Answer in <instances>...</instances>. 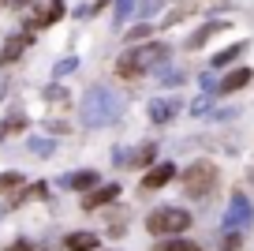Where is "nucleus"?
Here are the masks:
<instances>
[{
	"mask_svg": "<svg viewBox=\"0 0 254 251\" xmlns=\"http://www.w3.org/2000/svg\"><path fill=\"white\" fill-rule=\"evenodd\" d=\"M120 109H124V102H120L112 90L105 87H94L82 94V127H105L112 124V120L120 117Z\"/></svg>",
	"mask_w": 254,
	"mask_h": 251,
	"instance_id": "f257e3e1",
	"label": "nucleus"
},
{
	"mask_svg": "<svg viewBox=\"0 0 254 251\" xmlns=\"http://www.w3.org/2000/svg\"><path fill=\"white\" fill-rule=\"evenodd\" d=\"M146 229L153 236H176V233H187L190 229V214L187 210H176V206H161L146 218Z\"/></svg>",
	"mask_w": 254,
	"mask_h": 251,
	"instance_id": "f03ea898",
	"label": "nucleus"
},
{
	"mask_svg": "<svg viewBox=\"0 0 254 251\" xmlns=\"http://www.w3.org/2000/svg\"><path fill=\"white\" fill-rule=\"evenodd\" d=\"M213 188H217V165L213 161H194L187 173H183V191H187L190 199H206Z\"/></svg>",
	"mask_w": 254,
	"mask_h": 251,
	"instance_id": "7ed1b4c3",
	"label": "nucleus"
},
{
	"mask_svg": "<svg viewBox=\"0 0 254 251\" xmlns=\"http://www.w3.org/2000/svg\"><path fill=\"white\" fill-rule=\"evenodd\" d=\"M127 56L135 60L138 71H150V68H157L161 60H168V45H142V49H135V53H127Z\"/></svg>",
	"mask_w": 254,
	"mask_h": 251,
	"instance_id": "20e7f679",
	"label": "nucleus"
},
{
	"mask_svg": "<svg viewBox=\"0 0 254 251\" xmlns=\"http://www.w3.org/2000/svg\"><path fill=\"white\" fill-rule=\"evenodd\" d=\"M251 203H247V195H232V203H228V218H224V225L228 229H243V225H251Z\"/></svg>",
	"mask_w": 254,
	"mask_h": 251,
	"instance_id": "39448f33",
	"label": "nucleus"
},
{
	"mask_svg": "<svg viewBox=\"0 0 254 251\" xmlns=\"http://www.w3.org/2000/svg\"><path fill=\"white\" fill-rule=\"evenodd\" d=\"M64 15V0H53V4H45V8H38L30 19H26V26L30 30H41V26H49V23H56V19Z\"/></svg>",
	"mask_w": 254,
	"mask_h": 251,
	"instance_id": "423d86ee",
	"label": "nucleus"
},
{
	"mask_svg": "<svg viewBox=\"0 0 254 251\" xmlns=\"http://www.w3.org/2000/svg\"><path fill=\"white\" fill-rule=\"evenodd\" d=\"M116 195H120V184H105V188H90V191H86V199H82V206H86V210H97V206L112 203Z\"/></svg>",
	"mask_w": 254,
	"mask_h": 251,
	"instance_id": "0eeeda50",
	"label": "nucleus"
},
{
	"mask_svg": "<svg viewBox=\"0 0 254 251\" xmlns=\"http://www.w3.org/2000/svg\"><path fill=\"white\" fill-rule=\"evenodd\" d=\"M172 176H176V165H153V169H150V173H146L142 176V188H150V191H157V188H165V184L168 180H172Z\"/></svg>",
	"mask_w": 254,
	"mask_h": 251,
	"instance_id": "6e6552de",
	"label": "nucleus"
},
{
	"mask_svg": "<svg viewBox=\"0 0 254 251\" xmlns=\"http://www.w3.org/2000/svg\"><path fill=\"white\" fill-rule=\"evenodd\" d=\"M94 184H97V173H94V169H82V173L60 176V188H71V191H90Z\"/></svg>",
	"mask_w": 254,
	"mask_h": 251,
	"instance_id": "1a4fd4ad",
	"label": "nucleus"
},
{
	"mask_svg": "<svg viewBox=\"0 0 254 251\" xmlns=\"http://www.w3.org/2000/svg\"><path fill=\"white\" fill-rule=\"evenodd\" d=\"M172 117H176V102H168V98L150 102V120H153V124H168Z\"/></svg>",
	"mask_w": 254,
	"mask_h": 251,
	"instance_id": "9d476101",
	"label": "nucleus"
},
{
	"mask_svg": "<svg viewBox=\"0 0 254 251\" xmlns=\"http://www.w3.org/2000/svg\"><path fill=\"white\" fill-rule=\"evenodd\" d=\"M64 248L67 251H97V236L94 233H71L64 240Z\"/></svg>",
	"mask_w": 254,
	"mask_h": 251,
	"instance_id": "9b49d317",
	"label": "nucleus"
},
{
	"mask_svg": "<svg viewBox=\"0 0 254 251\" xmlns=\"http://www.w3.org/2000/svg\"><path fill=\"white\" fill-rule=\"evenodd\" d=\"M30 45V38H23V34H15V38L8 41V45L0 49V64H11L15 56H23V49Z\"/></svg>",
	"mask_w": 254,
	"mask_h": 251,
	"instance_id": "f8f14e48",
	"label": "nucleus"
},
{
	"mask_svg": "<svg viewBox=\"0 0 254 251\" xmlns=\"http://www.w3.org/2000/svg\"><path fill=\"white\" fill-rule=\"evenodd\" d=\"M247 83H251V68H239V71H232V75L221 83V94H232V90H243Z\"/></svg>",
	"mask_w": 254,
	"mask_h": 251,
	"instance_id": "ddd939ff",
	"label": "nucleus"
},
{
	"mask_svg": "<svg viewBox=\"0 0 254 251\" xmlns=\"http://www.w3.org/2000/svg\"><path fill=\"white\" fill-rule=\"evenodd\" d=\"M153 154H157V146H153V142H142V146L135 150V157H131L127 165H150V161H153Z\"/></svg>",
	"mask_w": 254,
	"mask_h": 251,
	"instance_id": "4468645a",
	"label": "nucleus"
},
{
	"mask_svg": "<svg viewBox=\"0 0 254 251\" xmlns=\"http://www.w3.org/2000/svg\"><path fill=\"white\" fill-rule=\"evenodd\" d=\"M116 75H120V79H138L142 71L135 68V60H131V56H120V64H116Z\"/></svg>",
	"mask_w": 254,
	"mask_h": 251,
	"instance_id": "2eb2a0df",
	"label": "nucleus"
},
{
	"mask_svg": "<svg viewBox=\"0 0 254 251\" xmlns=\"http://www.w3.org/2000/svg\"><path fill=\"white\" fill-rule=\"evenodd\" d=\"M217 30H224V23H209V26H202V30H198V34H194V38L187 41V49H198L202 41H206L209 34H217Z\"/></svg>",
	"mask_w": 254,
	"mask_h": 251,
	"instance_id": "dca6fc26",
	"label": "nucleus"
},
{
	"mask_svg": "<svg viewBox=\"0 0 254 251\" xmlns=\"http://www.w3.org/2000/svg\"><path fill=\"white\" fill-rule=\"evenodd\" d=\"M19 184H26L23 173H0V191H15Z\"/></svg>",
	"mask_w": 254,
	"mask_h": 251,
	"instance_id": "f3484780",
	"label": "nucleus"
},
{
	"mask_svg": "<svg viewBox=\"0 0 254 251\" xmlns=\"http://www.w3.org/2000/svg\"><path fill=\"white\" fill-rule=\"evenodd\" d=\"M239 53H243V45H228L224 53H217V56H213V68H224V64H228V60H236Z\"/></svg>",
	"mask_w": 254,
	"mask_h": 251,
	"instance_id": "a211bd4d",
	"label": "nucleus"
},
{
	"mask_svg": "<svg viewBox=\"0 0 254 251\" xmlns=\"http://www.w3.org/2000/svg\"><path fill=\"white\" fill-rule=\"evenodd\" d=\"M26 146H30L34 150V154H38V157H49V154H53V139H30V142H26Z\"/></svg>",
	"mask_w": 254,
	"mask_h": 251,
	"instance_id": "6ab92c4d",
	"label": "nucleus"
},
{
	"mask_svg": "<svg viewBox=\"0 0 254 251\" xmlns=\"http://www.w3.org/2000/svg\"><path fill=\"white\" fill-rule=\"evenodd\" d=\"M161 251H202L198 244H190V240H172V244H165Z\"/></svg>",
	"mask_w": 254,
	"mask_h": 251,
	"instance_id": "aec40b11",
	"label": "nucleus"
},
{
	"mask_svg": "<svg viewBox=\"0 0 254 251\" xmlns=\"http://www.w3.org/2000/svg\"><path fill=\"white\" fill-rule=\"evenodd\" d=\"M131 11H135V0H116V19H120V23H124Z\"/></svg>",
	"mask_w": 254,
	"mask_h": 251,
	"instance_id": "412c9836",
	"label": "nucleus"
},
{
	"mask_svg": "<svg viewBox=\"0 0 254 251\" xmlns=\"http://www.w3.org/2000/svg\"><path fill=\"white\" fill-rule=\"evenodd\" d=\"M165 8V0H142V15H157Z\"/></svg>",
	"mask_w": 254,
	"mask_h": 251,
	"instance_id": "4be33fe9",
	"label": "nucleus"
},
{
	"mask_svg": "<svg viewBox=\"0 0 254 251\" xmlns=\"http://www.w3.org/2000/svg\"><path fill=\"white\" fill-rule=\"evenodd\" d=\"M75 64H79V60H75V56H67V60H60V64H56V75H67V71H75Z\"/></svg>",
	"mask_w": 254,
	"mask_h": 251,
	"instance_id": "5701e85b",
	"label": "nucleus"
},
{
	"mask_svg": "<svg viewBox=\"0 0 254 251\" xmlns=\"http://www.w3.org/2000/svg\"><path fill=\"white\" fill-rule=\"evenodd\" d=\"M26 124V117H19V113H15V117H8V124H4V131H19V127H23Z\"/></svg>",
	"mask_w": 254,
	"mask_h": 251,
	"instance_id": "b1692460",
	"label": "nucleus"
},
{
	"mask_svg": "<svg viewBox=\"0 0 254 251\" xmlns=\"http://www.w3.org/2000/svg\"><path fill=\"white\" fill-rule=\"evenodd\" d=\"M146 34H150V26H146V23H142V26H135V30L127 34V38H131V41H138V38H146Z\"/></svg>",
	"mask_w": 254,
	"mask_h": 251,
	"instance_id": "393cba45",
	"label": "nucleus"
},
{
	"mask_svg": "<svg viewBox=\"0 0 254 251\" xmlns=\"http://www.w3.org/2000/svg\"><path fill=\"white\" fill-rule=\"evenodd\" d=\"M8 251H34V248H30V244H26V240H15V244H11V248H8Z\"/></svg>",
	"mask_w": 254,
	"mask_h": 251,
	"instance_id": "a878e982",
	"label": "nucleus"
},
{
	"mask_svg": "<svg viewBox=\"0 0 254 251\" xmlns=\"http://www.w3.org/2000/svg\"><path fill=\"white\" fill-rule=\"evenodd\" d=\"M4 90H8V79H4V75H0V98H4Z\"/></svg>",
	"mask_w": 254,
	"mask_h": 251,
	"instance_id": "bb28decb",
	"label": "nucleus"
},
{
	"mask_svg": "<svg viewBox=\"0 0 254 251\" xmlns=\"http://www.w3.org/2000/svg\"><path fill=\"white\" fill-rule=\"evenodd\" d=\"M0 135H4V131H0Z\"/></svg>",
	"mask_w": 254,
	"mask_h": 251,
	"instance_id": "cd10ccee",
	"label": "nucleus"
}]
</instances>
